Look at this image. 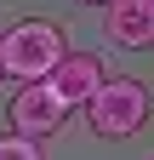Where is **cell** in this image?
<instances>
[{
  "instance_id": "cell-8",
  "label": "cell",
  "mask_w": 154,
  "mask_h": 160,
  "mask_svg": "<svg viewBox=\"0 0 154 160\" xmlns=\"http://www.w3.org/2000/svg\"><path fill=\"white\" fill-rule=\"evenodd\" d=\"M74 6H108V0H74Z\"/></svg>"
},
{
  "instance_id": "cell-1",
  "label": "cell",
  "mask_w": 154,
  "mask_h": 160,
  "mask_svg": "<svg viewBox=\"0 0 154 160\" xmlns=\"http://www.w3.org/2000/svg\"><path fill=\"white\" fill-rule=\"evenodd\" d=\"M69 57V29L57 17H23L12 34H6V74L29 80H46L57 63Z\"/></svg>"
},
{
  "instance_id": "cell-5",
  "label": "cell",
  "mask_w": 154,
  "mask_h": 160,
  "mask_svg": "<svg viewBox=\"0 0 154 160\" xmlns=\"http://www.w3.org/2000/svg\"><path fill=\"white\" fill-rule=\"evenodd\" d=\"M103 29L120 52H148L154 46V0H108Z\"/></svg>"
},
{
  "instance_id": "cell-6",
  "label": "cell",
  "mask_w": 154,
  "mask_h": 160,
  "mask_svg": "<svg viewBox=\"0 0 154 160\" xmlns=\"http://www.w3.org/2000/svg\"><path fill=\"white\" fill-rule=\"evenodd\" d=\"M0 160H46V154H40V143H34V137L6 132V137H0Z\"/></svg>"
},
{
  "instance_id": "cell-3",
  "label": "cell",
  "mask_w": 154,
  "mask_h": 160,
  "mask_svg": "<svg viewBox=\"0 0 154 160\" xmlns=\"http://www.w3.org/2000/svg\"><path fill=\"white\" fill-rule=\"evenodd\" d=\"M6 120H12L17 137H34V143H40V137H57V132H63L69 103H57V92L46 86V80H29V86H17Z\"/></svg>"
},
{
  "instance_id": "cell-2",
  "label": "cell",
  "mask_w": 154,
  "mask_h": 160,
  "mask_svg": "<svg viewBox=\"0 0 154 160\" xmlns=\"http://www.w3.org/2000/svg\"><path fill=\"white\" fill-rule=\"evenodd\" d=\"M148 109H154V97L143 80H126V74H108L103 80V92L86 103V120H91V132L97 137H137L148 126Z\"/></svg>"
},
{
  "instance_id": "cell-4",
  "label": "cell",
  "mask_w": 154,
  "mask_h": 160,
  "mask_svg": "<svg viewBox=\"0 0 154 160\" xmlns=\"http://www.w3.org/2000/svg\"><path fill=\"white\" fill-rule=\"evenodd\" d=\"M103 80H108V69H103V57H97V52H69L63 63L46 74V86L57 92V103H69V109H86L91 97L103 92Z\"/></svg>"
},
{
  "instance_id": "cell-7",
  "label": "cell",
  "mask_w": 154,
  "mask_h": 160,
  "mask_svg": "<svg viewBox=\"0 0 154 160\" xmlns=\"http://www.w3.org/2000/svg\"><path fill=\"white\" fill-rule=\"evenodd\" d=\"M0 80H6V34H0Z\"/></svg>"
}]
</instances>
